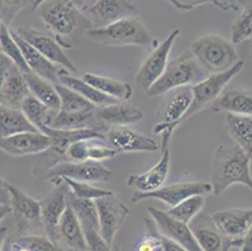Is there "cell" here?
I'll list each match as a JSON object with an SVG mask.
<instances>
[{
  "mask_svg": "<svg viewBox=\"0 0 252 251\" xmlns=\"http://www.w3.org/2000/svg\"><path fill=\"white\" fill-rule=\"evenodd\" d=\"M162 103L157 112V124L153 132L161 135L163 131L175 132L177 127L183 123V117L187 113L192 103V87H180L164 93Z\"/></svg>",
  "mask_w": 252,
  "mask_h": 251,
  "instance_id": "ba28073f",
  "label": "cell"
},
{
  "mask_svg": "<svg viewBox=\"0 0 252 251\" xmlns=\"http://www.w3.org/2000/svg\"><path fill=\"white\" fill-rule=\"evenodd\" d=\"M189 50L208 74L226 72L241 61L236 45L219 34H206L197 38Z\"/></svg>",
  "mask_w": 252,
  "mask_h": 251,
  "instance_id": "5b68a950",
  "label": "cell"
},
{
  "mask_svg": "<svg viewBox=\"0 0 252 251\" xmlns=\"http://www.w3.org/2000/svg\"><path fill=\"white\" fill-rule=\"evenodd\" d=\"M14 241L31 251H65L63 248L53 243L44 234L17 236Z\"/></svg>",
  "mask_w": 252,
  "mask_h": 251,
  "instance_id": "60d3db41",
  "label": "cell"
},
{
  "mask_svg": "<svg viewBox=\"0 0 252 251\" xmlns=\"http://www.w3.org/2000/svg\"><path fill=\"white\" fill-rule=\"evenodd\" d=\"M83 234L88 251H116L108 244L105 243V240L102 238V235H100L99 230L84 229Z\"/></svg>",
  "mask_w": 252,
  "mask_h": 251,
  "instance_id": "7bdbcfd3",
  "label": "cell"
},
{
  "mask_svg": "<svg viewBox=\"0 0 252 251\" xmlns=\"http://www.w3.org/2000/svg\"><path fill=\"white\" fill-rule=\"evenodd\" d=\"M203 205H205V196L197 195V196H192L183 200L178 205L171 207L167 213L172 217L177 218V220H180L183 224L189 225L192 218L202 211Z\"/></svg>",
  "mask_w": 252,
  "mask_h": 251,
  "instance_id": "74e56055",
  "label": "cell"
},
{
  "mask_svg": "<svg viewBox=\"0 0 252 251\" xmlns=\"http://www.w3.org/2000/svg\"><path fill=\"white\" fill-rule=\"evenodd\" d=\"M161 142V158L152 166L147 171L139 175H132L127 179V185L129 187L134 188L139 192H150L157 188L162 187L167 181L171 172V149H169V143H171V137L173 133L169 131H163Z\"/></svg>",
  "mask_w": 252,
  "mask_h": 251,
  "instance_id": "8fae6325",
  "label": "cell"
},
{
  "mask_svg": "<svg viewBox=\"0 0 252 251\" xmlns=\"http://www.w3.org/2000/svg\"><path fill=\"white\" fill-rule=\"evenodd\" d=\"M210 183L215 196L233 185L246 186L252 191L251 157L236 144L219 146L214 153Z\"/></svg>",
  "mask_w": 252,
  "mask_h": 251,
  "instance_id": "6da1fadb",
  "label": "cell"
},
{
  "mask_svg": "<svg viewBox=\"0 0 252 251\" xmlns=\"http://www.w3.org/2000/svg\"><path fill=\"white\" fill-rule=\"evenodd\" d=\"M6 239H8V227L0 226V251L3 250V246L5 244Z\"/></svg>",
  "mask_w": 252,
  "mask_h": 251,
  "instance_id": "f907efd6",
  "label": "cell"
},
{
  "mask_svg": "<svg viewBox=\"0 0 252 251\" xmlns=\"http://www.w3.org/2000/svg\"><path fill=\"white\" fill-rule=\"evenodd\" d=\"M14 66L15 64L13 63V62H11L3 52H1V49H0V88H1V86H3L4 80H5L6 75L9 74V72H10V69Z\"/></svg>",
  "mask_w": 252,
  "mask_h": 251,
  "instance_id": "ee69618b",
  "label": "cell"
},
{
  "mask_svg": "<svg viewBox=\"0 0 252 251\" xmlns=\"http://www.w3.org/2000/svg\"><path fill=\"white\" fill-rule=\"evenodd\" d=\"M58 83L68 87V88H70L72 91L77 92L78 94H81L83 98H86L87 101H89V102L93 103V105L97 106V107L114 105V103L119 102V101L114 100V98L107 96V94H103L102 92L95 89L94 87H92L91 84L84 82L82 78L77 77L75 74H72V73H69L64 68H61V71H59Z\"/></svg>",
  "mask_w": 252,
  "mask_h": 251,
  "instance_id": "4316f807",
  "label": "cell"
},
{
  "mask_svg": "<svg viewBox=\"0 0 252 251\" xmlns=\"http://www.w3.org/2000/svg\"><path fill=\"white\" fill-rule=\"evenodd\" d=\"M0 27H1V20H0Z\"/></svg>",
  "mask_w": 252,
  "mask_h": 251,
  "instance_id": "94428289",
  "label": "cell"
},
{
  "mask_svg": "<svg viewBox=\"0 0 252 251\" xmlns=\"http://www.w3.org/2000/svg\"><path fill=\"white\" fill-rule=\"evenodd\" d=\"M73 3H74L75 5L78 6V8H79V9H82V8H83L84 5H86L87 0H73Z\"/></svg>",
  "mask_w": 252,
  "mask_h": 251,
  "instance_id": "db71d44e",
  "label": "cell"
},
{
  "mask_svg": "<svg viewBox=\"0 0 252 251\" xmlns=\"http://www.w3.org/2000/svg\"><path fill=\"white\" fill-rule=\"evenodd\" d=\"M57 92L61 98V109L63 112H69V113H79V112H89V110H94L97 106L87 101L86 98L78 94L77 92L72 91L68 87L63 86L61 83L54 84Z\"/></svg>",
  "mask_w": 252,
  "mask_h": 251,
  "instance_id": "e575fe53",
  "label": "cell"
},
{
  "mask_svg": "<svg viewBox=\"0 0 252 251\" xmlns=\"http://www.w3.org/2000/svg\"><path fill=\"white\" fill-rule=\"evenodd\" d=\"M20 110H22L23 113L25 114V117L29 119V122L38 131L42 126H48L49 122L52 121L53 116L56 114V110H52L48 107H45L32 93L24 100Z\"/></svg>",
  "mask_w": 252,
  "mask_h": 251,
  "instance_id": "836d02e7",
  "label": "cell"
},
{
  "mask_svg": "<svg viewBox=\"0 0 252 251\" xmlns=\"http://www.w3.org/2000/svg\"><path fill=\"white\" fill-rule=\"evenodd\" d=\"M82 79L91 84L92 87H94L103 94L112 97L114 100L119 101V102H126L132 98L133 94V88L130 84L126 82H121V80L113 79V78L105 77V75L94 74V73H83Z\"/></svg>",
  "mask_w": 252,
  "mask_h": 251,
  "instance_id": "f546056e",
  "label": "cell"
},
{
  "mask_svg": "<svg viewBox=\"0 0 252 251\" xmlns=\"http://www.w3.org/2000/svg\"><path fill=\"white\" fill-rule=\"evenodd\" d=\"M58 245L65 251H88L81 222L69 204L59 222Z\"/></svg>",
  "mask_w": 252,
  "mask_h": 251,
  "instance_id": "603a6c76",
  "label": "cell"
},
{
  "mask_svg": "<svg viewBox=\"0 0 252 251\" xmlns=\"http://www.w3.org/2000/svg\"><path fill=\"white\" fill-rule=\"evenodd\" d=\"M246 40H252V3L242 8L241 14L231 25V41L237 45Z\"/></svg>",
  "mask_w": 252,
  "mask_h": 251,
  "instance_id": "8d00e7d4",
  "label": "cell"
},
{
  "mask_svg": "<svg viewBox=\"0 0 252 251\" xmlns=\"http://www.w3.org/2000/svg\"><path fill=\"white\" fill-rule=\"evenodd\" d=\"M53 190L40 201L42 205V224L44 235L58 245V226L63 213L68 206L69 187L62 179H50Z\"/></svg>",
  "mask_w": 252,
  "mask_h": 251,
  "instance_id": "7c38bea8",
  "label": "cell"
},
{
  "mask_svg": "<svg viewBox=\"0 0 252 251\" xmlns=\"http://www.w3.org/2000/svg\"><path fill=\"white\" fill-rule=\"evenodd\" d=\"M189 226L201 251H231L233 248L241 246L242 239L223 236L215 226L211 216L202 211L192 218Z\"/></svg>",
  "mask_w": 252,
  "mask_h": 251,
  "instance_id": "9a60e30c",
  "label": "cell"
},
{
  "mask_svg": "<svg viewBox=\"0 0 252 251\" xmlns=\"http://www.w3.org/2000/svg\"><path fill=\"white\" fill-rule=\"evenodd\" d=\"M212 4L224 11L226 10L237 11L241 9V6H240V0H214Z\"/></svg>",
  "mask_w": 252,
  "mask_h": 251,
  "instance_id": "bcb514c9",
  "label": "cell"
},
{
  "mask_svg": "<svg viewBox=\"0 0 252 251\" xmlns=\"http://www.w3.org/2000/svg\"><path fill=\"white\" fill-rule=\"evenodd\" d=\"M240 251H252V226L250 231L245 235V238L242 239L241 246H240Z\"/></svg>",
  "mask_w": 252,
  "mask_h": 251,
  "instance_id": "681fc988",
  "label": "cell"
},
{
  "mask_svg": "<svg viewBox=\"0 0 252 251\" xmlns=\"http://www.w3.org/2000/svg\"><path fill=\"white\" fill-rule=\"evenodd\" d=\"M250 54H251V58H252V44H251V48H250Z\"/></svg>",
  "mask_w": 252,
  "mask_h": 251,
  "instance_id": "680465c9",
  "label": "cell"
},
{
  "mask_svg": "<svg viewBox=\"0 0 252 251\" xmlns=\"http://www.w3.org/2000/svg\"><path fill=\"white\" fill-rule=\"evenodd\" d=\"M95 118L104 133L113 127L130 126L143 119V110L132 105L118 102L95 108Z\"/></svg>",
  "mask_w": 252,
  "mask_h": 251,
  "instance_id": "7402d4cb",
  "label": "cell"
},
{
  "mask_svg": "<svg viewBox=\"0 0 252 251\" xmlns=\"http://www.w3.org/2000/svg\"><path fill=\"white\" fill-rule=\"evenodd\" d=\"M31 94L24 74L14 66L6 75L0 88V105L14 109H20L23 102Z\"/></svg>",
  "mask_w": 252,
  "mask_h": 251,
  "instance_id": "d4e9b609",
  "label": "cell"
},
{
  "mask_svg": "<svg viewBox=\"0 0 252 251\" xmlns=\"http://www.w3.org/2000/svg\"><path fill=\"white\" fill-rule=\"evenodd\" d=\"M10 251H31V250H28V249L25 248V246L19 245V244L15 243L14 240H11V244H10Z\"/></svg>",
  "mask_w": 252,
  "mask_h": 251,
  "instance_id": "816d5d0a",
  "label": "cell"
},
{
  "mask_svg": "<svg viewBox=\"0 0 252 251\" xmlns=\"http://www.w3.org/2000/svg\"><path fill=\"white\" fill-rule=\"evenodd\" d=\"M10 32L13 34V36H14L15 41L18 43V45H19L23 57H24L25 63L29 67L31 72L39 75V77L44 78V79L49 80V82L54 83V84H57L58 83L59 71H61L62 67L52 63L49 59L45 58L42 53H39L33 45H31L24 39L20 38L14 31Z\"/></svg>",
  "mask_w": 252,
  "mask_h": 251,
  "instance_id": "cb8c5ba5",
  "label": "cell"
},
{
  "mask_svg": "<svg viewBox=\"0 0 252 251\" xmlns=\"http://www.w3.org/2000/svg\"><path fill=\"white\" fill-rule=\"evenodd\" d=\"M252 3V0H240V6L241 8H244L245 5H247V4Z\"/></svg>",
  "mask_w": 252,
  "mask_h": 251,
  "instance_id": "6f0895ef",
  "label": "cell"
},
{
  "mask_svg": "<svg viewBox=\"0 0 252 251\" xmlns=\"http://www.w3.org/2000/svg\"><path fill=\"white\" fill-rule=\"evenodd\" d=\"M0 49H1V52H3L4 54L18 67V69H19L20 72H31L29 67L25 63L24 57H23L19 45H18V43L15 41L14 36L11 34L9 27H6L4 23H1V27H0Z\"/></svg>",
  "mask_w": 252,
  "mask_h": 251,
  "instance_id": "d590c367",
  "label": "cell"
},
{
  "mask_svg": "<svg viewBox=\"0 0 252 251\" xmlns=\"http://www.w3.org/2000/svg\"><path fill=\"white\" fill-rule=\"evenodd\" d=\"M208 193H212V186L210 182H198V181L177 182L169 186H162L150 192L136 191L132 196V202H139L144 200H159L171 209L189 197L197 196V195L206 196Z\"/></svg>",
  "mask_w": 252,
  "mask_h": 251,
  "instance_id": "5bb4252c",
  "label": "cell"
},
{
  "mask_svg": "<svg viewBox=\"0 0 252 251\" xmlns=\"http://www.w3.org/2000/svg\"><path fill=\"white\" fill-rule=\"evenodd\" d=\"M224 127L233 144L238 146L247 156L252 157V116L226 114Z\"/></svg>",
  "mask_w": 252,
  "mask_h": 251,
  "instance_id": "83f0119b",
  "label": "cell"
},
{
  "mask_svg": "<svg viewBox=\"0 0 252 251\" xmlns=\"http://www.w3.org/2000/svg\"><path fill=\"white\" fill-rule=\"evenodd\" d=\"M211 220L223 236L244 239L252 226V209H227L211 215Z\"/></svg>",
  "mask_w": 252,
  "mask_h": 251,
  "instance_id": "ffe728a7",
  "label": "cell"
},
{
  "mask_svg": "<svg viewBox=\"0 0 252 251\" xmlns=\"http://www.w3.org/2000/svg\"><path fill=\"white\" fill-rule=\"evenodd\" d=\"M23 132H38L20 109L0 105V140Z\"/></svg>",
  "mask_w": 252,
  "mask_h": 251,
  "instance_id": "4dcf8cb0",
  "label": "cell"
},
{
  "mask_svg": "<svg viewBox=\"0 0 252 251\" xmlns=\"http://www.w3.org/2000/svg\"><path fill=\"white\" fill-rule=\"evenodd\" d=\"M208 75L210 74L194 58L191 50H185L175 59L168 62L163 74L146 92L151 97L163 96L175 88L196 86L197 83H200Z\"/></svg>",
  "mask_w": 252,
  "mask_h": 251,
  "instance_id": "277c9868",
  "label": "cell"
},
{
  "mask_svg": "<svg viewBox=\"0 0 252 251\" xmlns=\"http://www.w3.org/2000/svg\"><path fill=\"white\" fill-rule=\"evenodd\" d=\"M81 11L89 28H103L125 18L138 17V9L132 0H94Z\"/></svg>",
  "mask_w": 252,
  "mask_h": 251,
  "instance_id": "9c48e42d",
  "label": "cell"
},
{
  "mask_svg": "<svg viewBox=\"0 0 252 251\" xmlns=\"http://www.w3.org/2000/svg\"><path fill=\"white\" fill-rule=\"evenodd\" d=\"M35 0H0V20L9 27L18 14L24 9L33 6Z\"/></svg>",
  "mask_w": 252,
  "mask_h": 251,
  "instance_id": "b9f144b4",
  "label": "cell"
},
{
  "mask_svg": "<svg viewBox=\"0 0 252 251\" xmlns=\"http://www.w3.org/2000/svg\"><path fill=\"white\" fill-rule=\"evenodd\" d=\"M105 142L117 152H156L159 144L148 136L134 131L128 126L109 128L105 132Z\"/></svg>",
  "mask_w": 252,
  "mask_h": 251,
  "instance_id": "d6986e66",
  "label": "cell"
},
{
  "mask_svg": "<svg viewBox=\"0 0 252 251\" xmlns=\"http://www.w3.org/2000/svg\"><path fill=\"white\" fill-rule=\"evenodd\" d=\"M10 191V214H13L17 236L44 234L42 224V205L31 197L18 186L9 183Z\"/></svg>",
  "mask_w": 252,
  "mask_h": 251,
  "instance_id": "8992f818",
  "label": "cell"
},
{
  "mask_svg": "<svg viewBox=\"0 0 252 251\" xmlns=\"http://www.w3.org/2000/svg\"><path fill=\"white\" fill-rule=\"evenodd\" d=\"M161 244H162V251H189L181 246L180 244L175 243V241L169 240V239L164 238L161 235Z\"/></svg>",
  "mask_w": 252,
  "mask_h": 251,
  "instance_id": "7dc6e473",
  "label": "cell"
},
{
  "mask_svg": "<svg viewBox=\"0 0 252 251\" xmlns=\"http://www.w3.org/2000/svg\"><path fill=\"white\" fill-rule=\"evenodd\" d=\"M177 1L183 6L185 11H189L192 10L193 8H196V6L203 5V4L207 3H212L214 0H177Z\"/></svg>",
  "mask_w": 252,
  "mask_h": 251,
  "instance_id": "c3c4849f",
  "label": "cell"
},
{
  "mask_svg": "<svg viewBox=\"0 0 252 251\" xmlns=\"http://www.w3.org/2000/svg\"><path fill=\"white\" fill-rule=\"evenodd\" d=\"M94 112L95 109L89 110V112H79V113H69V112L58 110L53 116L48 127L57 128V130H86L88 128V130L104 133L97 122Z\"/></svg>",
  "mask_w": 252,
  "mask_h": 251,
  "instance_id": "f1b7e54d",
  "label": "cell"
},
{
  "mask_svg": "<svg viewBox=\"0 0 252 251\" xmlns=\"http://www.w3.org/2000/svg\"><path fill=\"white\" fill-rule=\"evenodd\" d=\"M14 32L27 43L33 45L39 53H42L52 63L62 67L72 74H77V67L68 58V55L64 53L63 47L56 38L31 28H18Z\"/></svg>",
  "mask_w": 252,
  "mask_h": 251,
  "instance_id": "e0dca14e",
  "label": "cell"
},
{
  "mask_svg": "<svg viewBox=\"0 0 252 251\" xmlns=\"http://www.w3.org/2000/svg\"><path fill=\"white\" fill-rule=\"evenodd\" d=\"M144 225H146V232L134 244V251H159L162 244L161 234L158 232L157 226L151 217L144 220Z\"/></svg>",
  "mask_w": 252,
  "mask_h": 251,
  "instance_id": "ab89813d",
  "label": "cell"
},
{
  "mask_svg": "<svg viewBox=\"0 0 252 251\" xmlns=\"http://www.w3.org/2000/svg\"><path fill=\"white\" fill-rule=\"evenodd\" d=\"M147 211L150 214V217L152 218L153 222L157 226L158 232L162 236L180 244L181 246L189 251H201L189 225L183 224L177 218L172 217L167 211H162L159 209H156V207H148Z\"/></svg>",
  "mask_w": 252,
  "mask_h": 251,
  "instance_id": "ac0fdd59",
  "label": "cell"
},
{
  "mask_svg": "<svg viewBox=\"0 0 252 251\" xmlns=\"http://www.w3.org/2000/svg\"><path fill=\"white\" fill-rule=\"evenodd\" d=\"M94 202L97 207L99 232L102 238L112 249L119 251L116 246V236L127 218L129 209L114 193L99 197L94 200Z\"/></svg>",
  "mask_w": 252,
  "mask_h": 251,
  "instance_id": "30bf717a",
  "label": "cell"
},
{
  "mask_svg": "<svg viewBox=\"0 0 252 251\" xmlns=\"http://www.w3.org/2000/svg\"><path fill=\"white\" fill-rule=\"evenodd\" d=\"M251 158H252V157H251Z\"/></svg>",
  "mask_w": 252,
  "mask_h": 251,
  "instance_id": "6125c7cd",
  "label": "cell"
},
{
  "mask_svg": "<svg viewBox=\"0 0 252 251\" xmlns=\"http://www.w3.org/2000/svg\"><path fill=\"white\" fill-rule=\"evenodd\" d=\"M50 142L48 136L42 132H23L0 140V149L10 156L40 155L48 151Z\"/></svg>",
  "mask_w": 252,
  "mask_h": 251,
  "instance_id": "44dd1931",
  "label": "cell"
},
{
  "mask_svg": "<svg viewBox=\"0 0 252 251\" xmlns=\"http://www.w3.org/2000/svg\"><path fill=\"white\" fill-rule=\"evenodd\" d=\"M10 214V207L9 206H0V222Z\"/></svg>",
  "mask_w": 252,
  "mask_h": 251,
  "instance_id": "f5cc1de1",
  "label": "cell"
},
{
  "mask_svg": "<svg viewBox=\"0 0 252 251\" xmlns=\"http://www.w3.org/2000/svg\"><path fill=\"white\" fill-rule=\"evenodd\" d=\"M35 10H38L39 19L56 36L62 47L67 48L65 39L74 36L81 28H84V31L89 28L81 9L73 0H47Z\"/></svg>",
  "mask_w": 252,
  "mask_h": 251,
  "instance_id": "3957f363",
  "label": "cell"
},
{
  "mask_svg": "<svg viewBox=\"0 0 252 251\" xmlns=\"http://www.w3.org/2000/svg\"><path fill=\"white\" fill-rule=\"evenodd\" d=\"M62 179L67 183L70 192H72L75 197H79V199L97 200L99 199V197L108 196V195L113 193L112 191L105 190V188L95 187V186L91 185L89 182L74 181V179H67V177H62Z\"/></svg>",
  "mask_w": 252,
  "mask_h": 251,
  "instance_id": "f35d334b",
  "label": "cell"
},
{
  "mask_svg": "<svg viewBox=\"0 0 252 251\" xmlns=\"http://www.w3.org/2000/svg\"><path fill=\"white\" fill-rule=\"evenodd\" d=\"M112 171L95 161H83V162H59L52 169L48 170L43 179H54L67 177L74 181L82 182H108L111 179Z\"/></svg>",
  "mask_w": 252,
  "mask_h": 251,
  "instance_id": "4fadbf2b",
  "label": "cell"
},
{
  "mask_svg": "<svg viewBox=\"0 0 252 251\" xmlns=\"http://www.w3.org/2000/svg\"><path fill=\"white\" fill-rule=\"evenodd\" d=\"M44 1H47V0H35V1H34V4H33V6H32V9H33V10H35V9L38 8L40 4L44 3Z\"/></svg>",
  "mask_w": 252,
  "mask_h": 251,
  "instance_id": "9f6ffc18",
  "label": "cell"
},
{
  "mask_svg": "<svg viewBox=\"0 0 252 251\" xmlns=\"http://www.w3.org/2000/svg\"><path fill=\"white\" fill-rule=\"evenodd\" d=\"M23 74L27 80L29 91L39 102H42L45 107L52 110H56V112L61 109V98H59L54 83L39 77L32 72L23 73Z\"/></svg>",
  "mask_w": 252,
  "mask_h": 251,
  "instance_id": "1f68e13d",
  "label": "cell"
},
{
  "mask_svg": "<svg viewBox=\"0 0 252 251\" xmlns=\"http://www.w3.org/2000/svg\"><path fill=\"white\" fill-rule=\"evenodd\" d=\"M84 36L89 40L104 47H136L156 48L157 38L150 33L138 17H130L114 22L103 28H88Z\"/></svg>",
  "mask_w": 252,
  "mask_h": 251,
  "instance_id": "7a4b0ae2",
  "label": "cell"
},
{
  "mask_svg": "<svg viewBox=\"0 0 252 251\" xmlns=\"http://www.w3.org/2000/svg\"><path fill=\"white\" fill-rule=\"evenodd\" d=\"M244 68V61H240L236 63L231 69L226 71V72L217 73V74H210L206 77L205 79L201 80L200 83H197L196 86H192V103L189 106L187 113L183 117V121L192 118L196 113L203 110L205 108H211V106L214 105L215 101L221 96L222 92L224 91L226 86L228 83L241 72Z\"/></svg>",
  "mask_w": 252,
  "mask_h": 251,
  "instance_id": "52a82bcc",
  "label": "cell"
},
{
  "mask_svg": "<svg viewBox=\"0 0 252 251\" xmlns=\"http://www.w3.org/2000/svg\"><path fill=\"white\" fill-rule=\"evenodd\" d=\"M251 176H252V158H251Z\"/></svg>",
  "mask_w": 252,
  "mask_h": 251,
  "instance_id": "91938a15",
  "label": "cell"
},
{
  "mask_svg": "<svg viewBox=\"0 0 252 251\" xmlns=\"http://www.w3.org/2000/svg\"><path fill=\"white\" fill-rule=\"evenodd\" d=\"M68 204L70 205L75 216L81 222L82 230H99V221H98V213L94 200L79 199V197H75L69 191V193H68Z\"/></svg>",
  "mask_w": 252,
  "mask_h": 251,
  "instance_id": "d6a6232c",
  "label": "cell"
},
{
  "mask_svg": "<svg viewBox=\"0 0 252 251\" xmlns=\"http://www.w3.org/2000/svg\"><path fill=\"white\" fill-rule=\"evenodd\" d=\"M10 244H11V240L8 238L5 240V244H4L3 250H1V251H10Z\"/></svg>",
  "mask_w": 252,
  "mask_h": 251,
  "instance_id": "11a10c76",
  "label": "cell"
},
{
  "mask_svg": "<svg viewBox=\"0 0 252 251\" xmlns=\"http://www.w3.org/2000/svg\"><path fill=\"white\" fill-rule=\"evenodd\" d=\"M11 195L9 191V182L0 177V206L10 207Z\"/></svg>",
  "mask_w": 252,
  "mask_h": 251,
  "instance_id": "f6af8a7d",
  "label": "cell"
},
{
  "mask_svg": "<svg viewBox=\"0 0 252 251\" xmlns=\"http://www.w3.org/2000/svg\"><path fill=\"white\" fill-rule=\"evenodd\" d=\"M180 29L172 31L162 43H158L157 47L153 48L151 54L141 66L138 73H137L136 82L144 91H147L153 83L157 82L158 78L163 74L164 69L168 64L169 53H171L173 43L180 36Z\"/></svg>",
  "mask_w": 252,
  "mask_h": 251,
  "instance_id": "2e32d148",
  "label": "cell"
},
{
  "mask_svg": "<svg viewBox=\"0 0 252 251\" xmlns=\"http://www.w3.org/2000/svg\"><path fill=\"white\" fill-rule=\"evenodd\" d=\"M214 112H226L240 116H252V92L247 89H228L211 106Z\"/></svg>",
  "mask_w": 252,
  "mask_h": 251,
  "instance_id": "484cf974",
  "label": "cell"
}]
</instances>
